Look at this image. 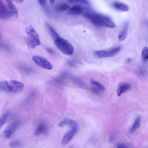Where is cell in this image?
Segmentation results:
<instances>
[{
    "label": "cell",
    "instance_id": "obj_16",
    "mask_svg": "<svg viewBox=\"0 0 148 148\" xmlns=\"http://www.w3.org/2000/svg\"><path fill=\"white\" fill-rule=\"evenodd\" d=\"M141 118L138 116L135 119L130 129L131 132L132 133L136 131L140 126L141 124Z\"/></svg>",
    "mask_w": 148,
    "mask_h": 148
},
{
    "label": "cell",
    "instance_id": "obj_29",
    "mask_svg": "<svg viewBox=\"0 0 148 148\" xmlns=\"http://www.w3.org/2000/svg\"></svg>",
    "mask_w": 148,
    "mask_h": 148
},
{
    "label": "cell",
    "instance_id": "obj_13",
    "mask_svg": "<svg viewBox=\"0 0 148 148\" xmlns=\"http://www.w3.org/2000/svg\"><path fill=\"white\" fill-rule=\"evenodd\" d=\"M128 27L127 23H124L119 32L118 36V40L119 41H122L125 39L127 35Z\"/></svg>",
    "mask_w": 148,
    "mask_h": 148
},
{
    "label": "cell",
    "instance_id": "obj_1",
    "mask_svg": "<svg viewBox=\"0 0 148 148\" xmlns=\"http://www.w3.org/2000/svg\"><path fill=\"white\" fill-rule=\"evenodd\" d=\"M84 16L94 25L100 27L114 28L116 25L109 17L94 12H87Z\"/></svg>",
    "mask_w": 148,
    "mask_h": 148
},
{
    "label": "cell",
    "instance_id": "obj_10",
    "mask_svg": "<svg viewBox=\"0 0 148 148\" xmlns=\"http://www.w3.org/2000/svg\"><path fill=\"white\" fill-rule=\"evenodd\" d=\"M77 132L75 130L71 129L70 130L66 132L62 138V143L64 145L67 144Z\"/></svg>",
    "mask_w": 148,
    "mask_h": 148
},
{
    "label": "cell",
    "instance_id": "obj_18",
    "mask_svg": "<svg viewBox=\"0 0 148 148\" xmlns=\"http://www.w3.org/2000/svg\"><path fill=\"white\" fill-rule=\"evenodd\" d=\"M70 8V6L68 4L65 3H62L58 5L56 7V9L58 11H63L69 9Z\"/></svg>",
    "mask_w": 148,
    "mask_h": 148
},
{
    "label": "cell",
    "instance_id": "obj_4",
    "mask_svg": "<svg viewBox=\"0 0 148 148\" xmlns=\"http://www.w3.org/2000/svg\"><path fill=\"white\" fill-rule=\"evenodd\" d=\"M54 41L55 45L63 53L67 55L73 54V47L68 40L59 36Z\"/></svg>",
    "mask_w": 148,
    "mask_h": 148
},
{
    "label": "cell",
    "instance_id": "obj_11",
    "mask_svg": "<svg viewBox=\"0 0 148 148\" xmlns=\"http://www.w3.org/2000/svg\"><path fill=\"white\" fill-rule=\"evenodd\" d=\"M84 11V8L79 5L74 6L68 10L67 14L69 15H77L82 14Z\"/></svg>",
    "mask_w": 148,
    "mask_h": 148
},
{
    "label": "cell",
    "instance_id": "obj_21",
    "mask_svg": "<svg viewBox=\"0 0 148 148\" xmlns=\"http://www.w3.org/2000/svg\"><path fill=\"white\" fill-rule=\"evenodd\" d=\"M9 146L12 148H18L22 147V143L20 141L18 140L13 141L10 143Z\"/></svg>",
    "mask_w": 148,
    "mask_h": 148
},
{
    "label": "cell",
    "instance_id": "obj_2",
    "mask_svg": "<svg viewBox=\"0 0 148 148\" xmlns=\"http://www.w3.org/2000/svg\"><path fill=\"white\" fill-rule=\"evenodd\" d=\"M18 14L15 5L11 1H0V18L1 19L5 20L12 18H16Z\"/></svg>",
    "mask_w": 148,
    "mask_h": 148
},
{
    "label": "cell",
    "instance_id": "obj_14",
    "mask_svg": "<svg viewBox=\"0 0 148 148\" xmlns=\"http://www.w3.org/2000/svg\"><path fill=\"white\" fill-rule=\"evenodd\" d=\"M112 5L114 9L121 11H127L129 9V6L127 4L120 2H115L113 3Z\"/></svg>",
    "mask_w": 148,
    "mask_h": 148
},
{
    "label": "cell",
    "instance_id": "obj_6",
    "mask_svg": "<svg viewBox=\"0 0 148 148\" xmlns=\"http://www.w3.org/2000/svg\"><path fill=\"white\" fill-rule=\"evenodd\" d=\"M120 49V47H118L107 50L96 51L93 52V54L95 57L99 58L112 57L117 54Z\"/></svg>",
    "mask_w": 148,
    "mask_h": 148
},
{
    "label": "cell",
    "instance_id": "obj_12",
    "mask_svg": "<svg viewBox=\"0 0 148 148\" xmlns=\"http://www.w3.org/2000/svg\"><path fill=\"white\" fill-rule=\"evenodd\" d=\"M131 85L128 83H122L118 86L116 90V94L118 96H120L124 92L128 91L131 88Z\"/></svg>",
    "mask_w": 148,
    "mask_h": 148
},
{
    "label": "cell",
    "instance_id": "obj_26",
    "mask_svg": "<svg viewBox=\"0 0 148 148\" xmlns=\"http://www.w3.org/2000/svg\"><path fill=\"white\" fill-rule=\"evenodd\" d=\"M46 50L48 52L52 54L53 53V51L50 48H47L46 49Z\"/></svg>",
    "mask_w": 148,
    "mask_h": 148
},
{
    "label": "cell",
    "instance_id": "obj_25",
    "mask_svg": "<svg viewBox=\"0 0 148 148\" xmlns=\"http://www.w3.org/2000/svg\"><path fill=\"white\" fill-rule=\"evenodd\" d=\"M39 3L42 5H45L46 3V0H38Z\"/></svg>",
    "mask_w": 148,
    "mask_h": 148
},
{
    "label": "cell",
    "instance_id": "obj_23",
    "mask_svg": "<svg viewBox=\"0 0 148 148\" xmlns=\"http://www.w3.org/2000/svg\"><path fill=\"white\" fill-rule=\"evenodd\" d=\"M71 120V119H64L60 122L58 125L60 127H62L65 125H69Z\"/></svg>",
    "mask_w": 148,
    "mask_h": 148
},
{
    "label": "cell",
    "instance_id": "obj_15",
    "mask_svg": "<svg viewBox=\"0 0 148 148\" xmlns=\"http://www.w3.org/2000/svg\"><path fill=\"white\" fill-rule=\"evenodd\" d=\"M45 25L49 34L54 40L59 36L56 31L49 24L46 23Z\"/></svg>",
    "mask_w": 148,
    "mask_h": 148
},
{
    "label": "cell",
    "instance_id": "obj_28",
    "mask_svg": "<svg viewBox=\"0 0 148 148\" xmlns=\"http://www.w3.org/2000/svg\"><path fill=\"white\" fill-rule=\"evenodd\" d=\"M50 3L51 4H53L54 3L55 1L54 0H50L49 1Z\"/></svg>",
    "mask_w": 148,
    "mask_h": 148
},
{
    "label": "cell",
    "instance_id": "obj_8",
    "mask_svg": "<svg viewBox=\"0 0 148 148\" xmlns=\"http://www.w3.org/2000/svg\"><path fill=\"white\" fill-rule=\"evenodd\" d=\"M21 124L19 120L14 121L10 123L4 131V134L7 138L10 137L14 133Z\"/></svg>",
    "mask_w": 148,
    "mask_h": 148
},
{
    "label": "cell",
    "instance_id": "obj_5",
    "mask_svg": "<svg viewBox=\"0 0 148 148\" xmlns=\"http://www.w3.org/2000/svg\"><path fill=\"white\" fill-rule=\"evenodd\" d=\"M25 31L29 36L27 42L31 48H34L40 45L38 34L32 26L27 28Z\"/></svg>",
    "mask_w": 148,
    "mask_h": 148
},
{
    "label": "cell",
    "instance_id": "obj_19",
    "mask_svg": "<svg viewBox=\"0 0 148 148\" xmlns=\"http://www.w3.org/2000/svg\"><path fill=\"white\" fill-rule=\"evenodd\" d=\"M141 57L144 62H146L148 59V48L147 47H144L142 51Z\"/></svg>",
    "mask_w": 148,
    "mask_h": 148
},
{
    "label": "cell",
    "instance_id": "obj_17",
    "mask_svg": "<svg viewBox=\"0 0 148 148\" xmlns=\"http://www.w3.org/2000/svg\"><path fill=\"white\" fill-rule=\"evenodd\" d=\"M46 130V127L45 125L43 123L40 124L34 132V135L35 136H38L44 132Z\"/></svg>",
    "mask_w": 148,
    "mask_h": 148
},
{
    "label": "cell",
    "instance_id": "obj_3",
    "mask_svg": "<svg viewBox=\"0 0 148 148\" xmlns=\"http://www.w3.org/2000/svg\"><path fill=\"white\" fill-rule=\"evenodd\" d=\"M24 87L23 83L15 80L2 81L0 82V89L7 92H18L21 91Z\"/></svg>",
    "mask_w": 148,
    "mask_h": 148
},
{
    "label": "cell",
    "instance_id": "obj_9",
    "mask_svg": "<svg viewBox=\"0 0 148 148\" xmlns=\"http://www.w3.org/2000/svg\"><path fill=\"white\" fill-rule=\"evenodd\" d=\"M90 83L91 90L96 94H100L106 90V88L104 86L96 81L91 80Z\"/></svg>",
    "mask_w": 148,
    "mask_h": 148
},
{
    "label": "cell",
    "instance_id": "obj_24",
    "mask_svg": "<svg viewBox=\"0 0 148 148\" xmlns=\"http://www.w3.org/2000/svg\"><path fill=\"white\" fill-rule=\"evenodd\" d=\"M117 148H130L129 146L124 143H119L117 145Z\"/></svg>",
    "mask_w": 148,
    "mask_h": 148
},
{
    "label": "cell",
    "instance_id": "obj_27",
    "mask_svg": "<svg viewBox=\"0 0 148 148\" xmlns=\"http://www.w3.org/2000/svg\"><path fill=\"white\" fill-rule=\"evenodd\" d=\"M15 1L17 2H18V3H21L23 1V0H16Z\"/></svg>",
    "mask_w": 148,
    "mask_h": 148
},
{
    "label": "cell",
    "instance_id": "obj_22",
    "mask_svg": "<svg viewBox=\"0 0 148 148\" xmlns=\"http://www.w3.org/2000/svg\"><path fill=\"white\" fill-rule=\"evenodd\" d=\"M72 80L76 84L82 87H85L86 84L78 78L72 77Z\"/></svg>",
    "mask_w": 148,
    "mask_h": 148
},
{
    "label": "cell",
    "instance_id": "obj_20",
    "mask_svg": "<svg viewBox=\"0 0 148 148\" xmlns=\"http://www.w3.org/2000/svg\"><path fill=\"white\" fill-rule=\"evenodd\" d=\"M10 114V112H7L2 115L0 119V127L5 123Z\"/></svg>",
    "mask_w": 148,
    "mask_h": 148
},
{
    "label": "cell",
    "instance_id": "obj_7",
    "mask_svg": "<svg viewBox=\"0 0 148 148\" xmlns=\"http://www.w3.org/2000/svg\"><path fill=\"white\" fill-rule=\"evenodd\" d=\"M32 60L38 66L43 69L50 70L53 68L51 64L45 58L39 56H34Z\"/></svg>",
    "mask_w": 148,
    "mask_h": 148
}]
</instances>
